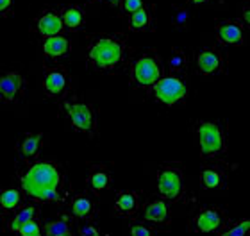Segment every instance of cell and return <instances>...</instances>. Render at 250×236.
Wrapping results in <instances>:
<instances>
[{
  "instance_id": "33",
  "label": "cell",
  "mask_w": 250,
  "mask_h": 236,
  "mask_svg": "<svg viewBox=\"0 0 250 236\" xmlns=\"http://www.w3.org/2000/svg\"><path fill=\"white\" fill-rule=\"evenodd\" d=\"M16 0H0V18H9L15 13Z\"/></svg>"
},
{
  "instance_id": "27",
  "label": "cell",
  "mask_w": 250,
  "mask_h": 236,
  "mask_svg": "<svg viewBox=\"0 0 250 236\" xmlns=\"http://www.w3.org/2000/svg\"><path fill=\"white\" fill-rule=\"evenodd\" d=\"M172 25L177 31H188L191 27V11L188 9L186 5H173Z\"/></svg>"
},
{
  "instance_id": "25",
  "label": "cell",
  "mask_w": 250,
  "mask_h": 236,
  "mask_svg": "<svg viewBox=\"0 0 250 236\" xmlns=\"http://www.w3.org/2000/svg\"><path fill=\"white\" fill-rule=\"evenodd\" d=\"M163 61H165V72L177 75H186L189 63H191L188 52L183 48H172L167 58H163Z\"/></svg>"
},
{
  "instance_id": "16",
  "label": "cell",
  "mask_w": 250,
  "mask_h": 236,
  "mask_svg": "<svg viewBox=\"0 0 250 236\" xmlns=\"http://www.w3.org/2000/svg\"><path fill=\"white\" fill-rule=\"evenodd\" d=\"M32 32H34L40 40L64 32L61 16H59V11L50 9V7L40 11V13L36 15V18H34V21H32Z\"/></svg>"
},
{
  "instance_id": "14",
  "label": "cell",
  "mask_w": 250,
  "mask_h": 236,
  "mask_svg": "<svg viewBox=\"0 0 250 236\" xmlns=\"http://www.w3.org/2000/svg\"><path fill=\"white\" fill-rule=\"evenodd\" d=\"M66 204L73 220H97L99 216V202L89 192L72 195Z\"/></svg>"
},
{
  "instance_id": "12",
  "label": "cell",
  "mask_w": 250,
  "mask_h": 236,
  "mask_svg": "<svg viewBox=\"0 0 250 236\" xmlns=\"http://www.w3.org/2000/svg\"><path fill=\"white\" fill-rule=\"evenodd\" d=\"M27 81L20 72L9 70L0 74V102L2 104H16L25 95Z\"/></svg>"
},
{
  "instance_id": "2",
  "label": "cell",
  "mask_w": 250,
  "mask_h": 236,
  "mask_svg": "<svg viewBox=\"0 0 250 236\" xmlns=\"http://www.w3.org/2000/svg\"><path fill=\"white\" fill-rule=\"evenodd\" d=\"M84 56L91 72L116 75L127 68L132 58V48L125 32H99L88 36Z\"/></svg>"
},
{
  "instance_id": "19",
  "label": "cell",
  "mask_w": 250,
  "mask_h": 236,
  "mask_svg": "<svg viewBox=\"0 0 250 236\" xmlns=\"http://www.w3.org/2000/svg\"><path fill=\"white\" fill-rule=\"evenodd\" d=\"M40 48H42L43 58L56 63V61L68 58L72 54V40L64 32H61L56 36L43 38L42 43H40Z\"/></svg>"
},
{
  "instance_id": "18",
  "label": "cell",
  "mask_w": 250,
  "mask_h": 236,
  "mask_svg": "<svg viewBox=\"0 0 250 236\" xmlns=\"http://www.w3.org/2000/svg\"><path fill=\"white\" fill-rule=\"evenodd\" d=\"M42 215V208L36 202H29V204H21L18 210H15L9 215L2 216V222H4V231L15 235L18 229H20L23 224H27L29 220H34V218H40Z\"/></svg>"
},
{
  "instance_id": "23",
  "label": "cell",
  "mask_w": 250,
  "mask_h": 236,
  "mask_svg": "<svg viewBox=\"0 0 250 236\" xmlns=\"http://www.w3.org/2000/svg\"><path fill=\"white\" fill-rule=\"evenodd\" d=\"M141 208V197L138 192H132V190H124L116 195L115 200H113V210H115L116 215L120 216H136L140 213Z\"/></svg>"
},
{
  "instance_id": "9",
  "label": "cell",
  "mask_w": 250,
  "mask_h": 236,
  "mask_svg": "<svg viewBox=\"0 0 250 236\" xmlns=\"http://www.w3.org/2000/svg\"><path fill=\"white\" fill-rule=\"evenodd\" d=\"M195 66L202 77H214V75L225 74L229 66V59L222 45L214 47H202L195 52Z\"/></svg>"
},
{
  "instance_id": "37",
  "label": "cell",
  "mask_w": 250,
  "mask_h": 236,
  "mask_svg": "<svg viewBox=\"0 0 250 236\" xmlns=\"http://www.w3.org/2000/svg\"><path fill=\"white\" fill-rule=\"evenodd\" d=\"M36 236H45V235H43V233H40V235H36Z\"/></svg>"
},
{
  "instance_id": "17",
  "label": "cell",
  "mask_w": 250,
  "mask_h": 236,
  "mask_svg": "<svg viewBox=\"0 0 250 236\" xmlns=\"http://www.w3.org/2000/svg\"><path fill=\"white\" fill-rule=\"evenodd\" d=\"M247 29L238 20H224L214 27L216 42L222 47H243Z\"/></svg>"
},
{
  "instance_id": "21",
  "label": "cell",
  "mask_w": 250,
  "mask_h": 236,
  "mask_svg": "<svg viewBox=\"0 0 250 236\" xmlns=\"http://www.w3.org/2000/svg\"><path fill=\"white\" fill-rule=\"evenodd\" d=\"M43 142H45V134L42 131L23 134L18 140V143H16V152H18L20 161L29 163L38 159V156H40V152H42L43 149Z\"/></svg>"
},
{
  "instance_id": "10",
  "label": "cell",
  "mask_w": 250,
  "mask_h": 236,
  "mask_svg": "<svg viewBox=\"0 0 250 236\" xmlns=\"http://www.w3.org/2000/svg\"><path fill=\"white\" fill-rule=\"evenodd\" d=\"M227 224V215L224 210L209 206L200 208L195 215L189 218V231L197 235H209V233H218Z\"/></svg>"
},
{
  "instance_id": "26",
  "label": "cell",
  "mask_w": 250,
  "mask_h": 236,
  "mask_svg": "<svg viewBox=\"0 0 250 236\" xmlns=\"http://www.w3.org/2000/svg\"><path fill=\"white\" fill-rule=\"evenodd\" d=\"M25 197L21 193L20 188L9 186V188L0 190V210H2V216L9 215L15 210H18L21 204H25Z\"/></svg>"
},
{
  "instance_id": "8",
  "label": "cell",
  "mask_w": 250,
  "mask_h": 236,
  "mask_svg": "<svg viewBox=\"0 0 250 236\" xmlns=\"http://www.w3.org/2000/svg\"><path fill=\"white\" fill-rule=\"evenodd\" d=\"M42 88L47 99L61 100L72 91V74L66 66L59 63L43 66L42 72Z\"/></svg>"
},
{
  "instance_id": "7",
  "label": "cell",
  "mask_w": 250,
  "mask_h": 236,
  "mask_svg": "<svg viewBox=\"0 0 250 236\" xmlns=\"http://www.w3.org/2000/svg\"><path fill=\"white\" fill-rule=\"evenodd\" d=\"M148 93L159 104L173 107V106L186 102V99L189 97V84L186 81V75L165 72V75L148 89Z\"/></svg>"
},
{
  "instance_id": "13",
  "label": "cell",
  "mask_w": 250,
  "mask_h": 236,
  "mask_svg": "<svg viewBox=\"0 0 250 236\" xmlns=\"http://www.w3.org/2000/svg\"><path fill=\"white\" fill-rule=\"evenodd\" d=\"M86 186H88V192L93 195L95 199H102L113 186V170L107 165H102V163L89 165Z\"/></svg>"
},
{
  "instance_id": "35",
  "label": "cell",
  "mask_w": 250,
  "mask_h": 236,
  "mask_svg": "<svg viewBox=\"0 0 250 236\" xmlns=\"http://www.w3.org/2000/svg\"><path fill=\"white\" fill-rule=\"evenodd\" d=\"M93 2H104L105 5H109L113 9H118V4H120V0H93Z\"/></svg>"
},
{
  "instance_id": "11",
  "label": "cell",
  "mask_w": 250,
  "mask_h": 236,
  "mask_svg": "<svg viewBox=\"0 0 250 236\" xmlns=\"http://www.w3.org/2000/svg\"><path fill=\"white\" fill-rule=\"evenodd\" d=\"M141 220L152 227H167L172 222V204L161 197L148 199L146 202H141L140 213Z\"/></svg>"
},
{
  "instance_id": "29",
  "label": "cell",
  "mask_w": 250,
  "mask_h": 236,
  "mask_svg": "<svg viewBox=\"0 0 250 236\" xmlns=\"http://www.w3.org/2000/svg\"><path fill=\"white\" fill-rule=\"evenodd\" d=\"M77 236H104L102 235V229L99 227V224L95 220H79L75 226H73Z\"/></svg>"
},
{
  "instance_id": "28",
  "label": "cell",
  "mask_w": 250,
  "mask_h": 236,
  "mask_svg": "<svg viewBox=\"0 0 250 236\" xmlns=\"http://www.w3.org/2000/svg\"><path fill=\"white\" fill-rule=\"evenodd\" d=\"M250 235V220L243 218L238 222H227L218 231V236H249Z\"/></svg>"
},
{
  "instance_id": "32",
  "label": "cell",
  "mask_w": 250,
  "mask_h": 236,
  "mask_svg": "<svg viewBox=\"0 0 250 236\" xmlns=\"http://www.w3.org/2000/svg\"><path fill=\"white\" fill-rule=\"evenodd\" d=\"M145 2H148V0H120V4H118V11H120L124 16H129V15H132L134 11L140 9Z\"/></svg>"
},
{
  "instance_id": "3",
  "label": "cell",
  "mask_w": 250,
  "mask_h": 236,
  "mask_svg": "<svg viewBox=\"0 0 250 236\" xmlns=\"http://www.w3.org/2000/svg\"><path fill=\"white\" fill-rule=\"evenodd\" d=\"M59 111L64 118L66 126L75 132L86 134L93 138L99 132V115L97 107L86 99H81L79 95L68 93L64 99L59 100Z\"/></svg>"
},
{
  "instance_id": "34",
  "label": "cell",
  "mask_w": 250,
  "mask_h": 236,
  "mask_svg": "<svg viewBox=\"0 0 250 236\" xmlns=\"http://www.w3.org/2000/svg\"><path fill=\"white\" fill-rule=\"evenodd\" d=\"M241 25L245 27L247 31L250 29V5H243V9H241V15H240V20H238Z\"/></svg>"
},
{
  "instance_id": "38",
  "label": "cell",
  "mask_w": 250,
  "mask_h": 236,
  "mask_svg": "<svg viewBox=\"0 0 250 236\" xmlns=\"http://www.w3.org/2000/svg\"><path fill=\"white\" fill-rule=\"evenodd\" d=\"M62 236H73V233H72V235H62Z\"/></svg>"
},
{
  "instance_id": "15",
  "label": "cell",
  "mask_w": 250,
  "mask_h": 236,
  "mask_svg": "<svg viewBox=\"0 0 250 236\" xmlns=\"http://www.w3.org/2000/svg\"><path fill=\"white\" fill-rule=\"evenodd\" d=\"M157 9L154 2H145L140 9L127 16V29L130 32H156Z\"/></svg>"
},
{
  "instance_id": "36",
  "label": "cell",
  "mask_w": 250,
  "mask_h": 236,
  "mask_svg": "<svg viewBox=\"0 0 250 236\" xmlns=\"http://www.w3.org/2000/svg\"><path fill=\"white\" fill-rule=\"evenodd\" d=\"M188 2L193 5H206V4H209V2H213V0H188Z\"/></svg>"
},
{
  "instance_id": "4",
  "label": "cell",
  "mask_w": 250,
  "mask_h": 236,
  "mask_svg": "<svg viewBox=\"0 0 250 236\" xmlns=\"http://www.w3.org/2000/svg\"><path fill=\"white\" fill-rule=\"evenodd\" d=\"M127 74L132 89H148L165 75V61L157 50H145L140 56H132L127 64Z\"/></svg>"
},
{
  "instance_id": "30",
  "label": "cell",
  "mask_w": 250,
  "mask_h": 236,
  "mask_svg": "<svg viewBox=\"0 0 250 236\" xmlns=\"http://www.w3.org/2000/svg\"><path fill=\"white\" fill-rule=\"evenodd\" d=\"M127 236H157V229L145 224L143 220L132 222L127 229Z\"/></svg>"
},
{
  "instance_id": "20",
  "label": "cell",
  "mask_w": 250,
  "mask_h": 236,
  "mask_svg": "<svg viewBox=\"0 0 250 236\" xmlns=\"http://www.w3.org/2000/svg\"><path fill=\"white\" fill-rule=\"evenodd\" d=\"M198 181L204 190H225L229 183V170L218 161L211 163L200 170Z\"/></svg>"
},
{
  "instance_id": "5",
  "label": "cell",
  "mask_w": 250,
  "mask_h": 236,
  "mask_svg": "<svg viewBox=\"0 0 250 236\" xmlns=\"http://www.w3.org/2000/svg\"><path fill=\"white\" fill-rule=\"evenodd\" d=\"M198 154L206 161H220L227 156V131L222 122L198 120L195 124Z\"/></svg>"
},
{
  "instance_id": "31",
  "label": "cell",
  "mask_w": 250,
  "mask_h": 236,
  "mask_svg": "<svg viewBox=\"0 0 250 236\" xmlns=\"http://www.w3.org/2000/svg\"><path fill=\"white\" fill-rule=\"evenodd\" d=\"M40 233H42V220L34 218V220H29L27 224H23L13 236H36Z\"/></svg>"
},
{
  "instance_id": "6",
  "label": "cell",
  "mask_w": 250,
  "mask_h": 236,
  "mask_svg": "<svg viewBox=\"0 0 250 236\" xmlns=\"http://www.w3.org/2000/svg\"><path fill=\"white\" fill-rule=\"evenodd\" d=\"M156 188L161 199L170 204L184 202L188 195L186 167L179 161H168L159 165L156 170Z\"/></svg>"
},
{
  "instance_id": "1",
  "label": "cell",
  "mask_w": 250,
  "mask_h": 236,
  "mask_svg": "<svg viewBox=\"0 0 250 236\" xmlns=\"http://www.w3.org/2000/svg\"><path fill=\"white\" fill-rule=\"evenodd\" d=\"M18 181L23 197L36 204H66L72 197L70 179L56 161H21Z\"/></svg>"
},
{
  "instance_id": "24",
  "label": "cell",
  "mask_w": 250,
  "mask_h": 236,
  "mask_svg": "<svg viewBox=\"0 0 250 236\" xmlns=\"http://www.w3.org/2000/svg\"><path fill=\"white\" fill-rule=\"evenodd\" d=\"M75 226V220L72 218L70 213H59L52 220L42 224V233L45 236H62V235H72V229Z\"/></svg>"
},
{
  "instance_id": "22",
  "label": "cell",
  "mask_w": 250,
  "mask_h": 236,
  "mask_svg": "<svg viewBox=\"0 0 250 236\" xmlns=\"http://www.w3.org/2000/svg\"><path fill=\"white\" fill-rule=\"evenodd\" d=\"M59 16H61L62 21V29L68 32H79L86 27V21H88V13L83 5L79 4H70L64 5L59 9Z\"/></svg>"
}]
</instances>
